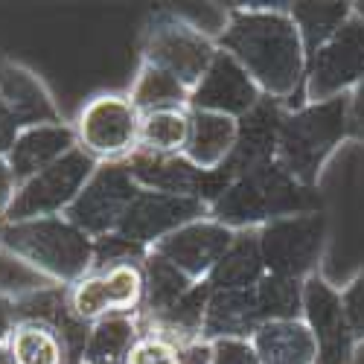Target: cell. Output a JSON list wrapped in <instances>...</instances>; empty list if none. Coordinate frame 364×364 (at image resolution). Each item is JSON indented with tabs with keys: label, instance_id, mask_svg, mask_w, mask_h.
Instances as JSON below:
<instances>
[{
	"label": "cell",
	"instance_id": "obj_15",
	"mask_svg": "<svg viewBox=\"0 0 364 364\" xmlns=\"http://www.w3.org/2000/svg\"><path fill=\"white\" fill-rule=\"evenodd\" d=\"M233 236H236V230L204 216V219H196L184 228H178L175 233L161 239L151 251L169 259L181 274L190 277L193 283H207V277L213 274V268L230 248Z\"/></svg>",
	"mask_w": 364,
	"mask_h": 364
},
{
	"label": "cell",
	"instance_id": "obj_3",
	"mask_svg": "<svg viewBox=\"0 0 364 364\" xmlns=\"http://www.w3.org/2000/svg\"><path fill=\"white\" fill-rule=\"evenodd\" d=\"M323 210L321 190H309L289 178L277 164L245 172L207 207V216L230 230H259L277 219Z\"/></svg>",
	"mask_w": 364,
	"mask_h": 364
},
{
	"label": "cell",
	"instance_id": "obj_1",
	"mask_svg": "<svg viewBox=\"0 0 364 364\" xmlns=\"http://www.w3.org/2000/svg\"><path fill=\"white\" fill-rule=\"evenodd\" d=\"M216 44L242 65L262 97L286 108L303 105L306 47L289 4H239L225 9Z\"/></svg>",
	"mask_w": 364,
	"mask_h": 364
},
{
	"label": "cell",
	"instance_id": "obj_38",
	"mask_svg": "<svg viewBox=\"0 0 364 364\" xmlns=\"http://www.w3.org/2000/svg\"><path fill=\"white\" fill-rule=\"evenodd\" d=\"M18 323V312H15V297L0 294V347H4L12 336V329Z\"/></svg>",
	"mask_w": 364,
	"mask_h": 364
},
{
	"label": "cell",
	"instance_id": "obj_30",
	"mask_svg": "<svg viewBox=\"0 0 364 364\" xmlns=\"http://www.w3.org/2000/svg\"><path fill=\"white\" fill-rule=\"evenodd\" d=\"M102 277L108 283L111 297V315H140L146 300V277H143V259H126L102 265Z\"/></svg>",
	"mask_w": 364,
	"mask_h": 364
},
{
	"label": "cell",
	"instance_id": "obj_11",
	"mask_svg": "<svg viewBox=\"0 0 364 364\" xmlns=\"http://www.w3.org/2000/svg\"><path fill=\"white\" fill-rule=\"evenodd\" d=\"M140 187L126 164H100L65 216L90 239H102L117 233Z\"/></svg>",
	"mask_w": 364,
	"mask_h": 364
},
{
	"label": "cell",
	"instance_id": "obj_29",
	"mask_svg": "<svg viewBox=\"0 0 364 364\" xmlns=\"http://www.w3.org/2000/svg\"><path fill=\"white\" fill-rule=\"evenodd\" d=\"M289 12L300 29L303 47H306V62H309L353 15V4H289Z\"/></svg>",
	"mask_w": 364,
	"mask_h": 364
},
{
	"label": "cell",
	"instance_id": "obj_41",
	"mask_svg": "<svg viewBox=\"0 0 364 364\" xmlns=\"http://www.w3.org/2000/svg\"><path fill=\"white\" fill-rule=\"evenodd\" d=\"M6 364H9V361H6Z\"/></svg>",
	"mask_w": 364,
	"mask_h": 364
},
{
	"label": "cell",
	"instance_id": "obj_35",
	"mask_svg": "<svg viewBox=\"0 0 364 364\" xmlns=\"http://www.w3.org/2000/svg\"><path fill=\"white\" fill-rule=\"evenodd\" d=\"M207 364H259L251 338H222L210 341V361Z\"/></svg>",
	"mask_w": 364,
	"mask_h": 364
},
{
	"label": "cell",
	"instance_id": "obj_22",
	"mask_svg": "<svg viewBox=\"0 0 364 364\" xmlns=\"http://www.w3.org/2000/svg\"><path fill=\"white\" fill-rule=\"evenodd\" d=\"M4 350L9 364H76L62 332L36 318H21Z\"/></svg>",
	"mask_w": 364,
	"mask_h": 364
},
{
	"label": "cell",
	"instance_id": "obj_26",
	"mask_svg": "<svg viewBox=\"0 0 364 364\" xmlns=\"http://www.w3.org/2000/svg\"><path fill=\"white\" fill-rule=\"evenodd\" d=\"M193 126L190 105L140 114V149L158 155H184Z\"/></svg>",
	"mask_w": 364,
	"mask_h": 364
},
{
	"label": "cell",
	"instance_id": "obj_6",
	"mask_svg": "<svg viewBox=\"0 0 364 364\" xmlns=\"http://www.w3.org/2000/svg\"><path fill=\"white\" fill-rule=\"evenodd\" d=\"M76 143L97 164H126L140 149V111L126 90H100L73 117Z\"/></svg>",
	"mask_w": 364,
	"mask_h": 364
},
{
	"label": "cell",
	"instance_id": "obj_34",
	"mask_svg": "<svg viewBox=\"0 0 364 364\" xmlns=\"http://www.w3.org/2000/svg\"><path fill=\"white\" fill-rule=\"evenodd\" d=\"M338 289H341V303H344V312L353 329V338L358 347H364V268H358Z\"/></svg>",
	"mask_w": 364,
	"mask_h": 364
},
{
	"label": "cell",
	"instance_id": "obj_5",
	"mask_svg": "<svg viewBox=\"0 0 364 364\" xmlns=\"http://www.w3.org/2000/svg\"><path fill=\"white\" fill-rule=\"evenodd\" d=\"M219 55L216 38L184 12L161 9L149 18L140 41V62L172 73L190 94Z\"/></svg>",
	"mask_w": 364,
	"mask_h": 364
},
{
	"label": "cell",
	"instance_id": "obj_8",
	"mask_svg": "<svg viewBox=\"0 0 364 364\" xmlns=\"http://www.w3.org/2000/svg\"><path fill=\"white\" fill-rule=\"evenodd\" d=\"M68 123L50 85L23 62L0 55V151H9L18 134L36 126Z\"/></svg>",
	"mask_w": 364,
	"mask_h": 364
},
{
	"label": "cell",
	"instance_id": "obj_37",
	"mask_svg": "<svg viewBox=\"0 0 364 364\" xmlns=\"http://www.w3.org/2000/svg\"><path fill=\"white\" fill-rule=\"evenodd\" d=\"M15 193H18V178H15L12 166H9L6 151H0V219L6 216V210H9L12 198H15Z\"/></svg>",
	"mask_w": 364,
	"mask_h": 364
},
{
	"label": "cell",
	"instance_id": "obj_33",
	"mask_svg": "<svg viewBox=\"0 0 364 364\" xmlns=\"http://www.w3.org/2000/svg\"><path fill=\"white\" fill-rule=\"evenodd\" d=\"M44 286H53L50 280H44L38 271H33L26 262H21L15 254H9L4 245H0V294L9 297H23L29 291H38Z\"/></svg>",
	"mask_w": 364,
	"mask_h": 364
},
{
	"label": "cell",
	"instance_id": "obj_23",
	"mask_svg": "<svg viewBox=\"0 0 364 364\" xmlns=\"http://www.w3.org/2000/svg\"><path fill=\"white\" fill-rule=\"evenodd\" d=\"M268 274L262 251H259V230H236L230 248L207 277V286L213 291H230V289H254Z\"/></svg>",
	"mask_w": 364,
	"mask_h": 364
},
{
	"label": "cell",
	"instance_id": "obj_36",
	"mask_svg": "<svg viewBox=\"0 0 364 364\" xmlns=\"http://www.w3.org/2000/svg\"><path fill=\"white\" fill-rule=\"evenodd\" d=\"M347 123H350V140L364 143V82L347 94Z\"/></svg>",
	"mask_w": 364,
	"mask_h": 364
},
{
	"label": "cell",
	"instance_id": "obj_31",
	"mask_svg": "<svg viewBox=\"0 0 364 364\" xmlns=\"http://www.w3.org/2000/svg\"><path fill=\"white\" fill-rule=\"evenodd\" d=\"M254 291H257V306H259L262 323H268V321H286V318H300V309H303V283L265 274L257 283Z\"/></svg>",
	"mask_w": 364,
	"mask_h": 364
},
{
	"label": "cell",
	"instance_id": "obj_21",
	"mask_svg": "<svg viewBox=\"0 0 364 364\" xmlns=\"http://www.w3.org/2000/svg\"><path fill=\"white\" fill-rule=\"evenodd\" d=\"M236 140H239V119L213 111H193V126L184 155L198 169L216 172L230 161Z\"/></svg>",
	"mask_w": 364,
	"mask_h": 364
},
{
	"label": "cell",
	"instance_id": "obj_40",
	"mask_svg": "<svg viewBox=\"0 0 364 364\" xmlns=\"http://www.w3.org/2000/svg\"><path fill=\"white\" fill-rule=\"evenodd\" d=\"M0 233H4V219H0Z\"/></svg>",
	"mask_w": 364,
	"mask_h": 364
},
{
	"label": "cell",
	"instance_id": "obj_10",
	"mask_svg": "<svg viewBox=\"0 0 364 364\" xmlns=\"http://www.w3.org/2000/svg\"><path fill=\"white\" fill-rule=\"evenodd\" d=\"M100 164L87 158L82 149H73L58 164L47 166L44 172L26 178L18 184V193L6 210L4 222H29V219H50V216H65L70 204L85 190L87 178L94 175Z\"/></svg>",
	"mask_w": 364,
	"mask_h": 364
},
{
	"label": "cell",
	"instance_id": "obj_18",
	"mask_svg": "<svg viewBox=\"0 0 364 364\" xmlns=\"http://www.w3.org/2000/svg\"><path fill=\"white\" fill-rule=\"evenodd\" d=\"M73 149H79L73 126L55 123V126H36V129H26L23 134H18V140L6 151V158H9V166L18 178V184H23L26 178H33V175L44 172L47 166L58 164L65 155H70Z\"/></svg>",
	"mask_w": 364,
	"mask_h": 364
},
{
	"label": "cell",
	"instance_id": "obj_25",
	"mask_svg": "<svg viewBox=\"0 0 364 364\" xmlns=\"http://www.w3.org/2000/svg\"><path fill=\"white\" fill-rule=\"evenodd\" d=\"M143 277H146V300H143V312H140L143 318L166 315L196 286L190 277L181 274L169 259H164L155 251H149L143 257Z\"/></svg>",
	"mask_w": 364,
	"mask_h": 364
},
{
	"label": "cell",
	"instance_id": "obj_2",
	"mask_svg": "<svg viewBox=\"0 0 364 364\" xmlns=\"http://www.w3.org/2000/svg\"><path fill=\"white\" fill-rule=\"evenodd\" d=\"M350 140L347 97L329 102H303L283 111L277 166L297 184L321 190V178L332 158Z\"/></svg>",
	"mask_w": 364,
	"mask_h": 364
},
{
	"label": "cell",
	"instance_id": "obj_32",
	"mask_svg": "<svg viewBox=\"0 0 364 364\" xmlns=\"http://www.w3.org/2000/svg\"><path fill=\"white\" fill-rule=\"evenodd\" d=\"M68 303H70V312L87 326L108 318L111 315V297H108V283L102 277V271L90 268L82 280L68 286Z\"/></svg>",
	"mask_w": 364,
	"mask_h": 364
},
{
	"label": "cell",
	"instance_id": "obj_7",
	"mask_svg": "<svg viewBox=\"0 0 364 364\" xmlns=\"http://www.w3.org/2000/svg\"><path fill=\"white\" fill-rule=\"evenodd\" d=\"M329 248L326 210H309L259 228V251L265 271L274 277L306 283L321 274Z\"/></svg>",
	"mask_w": 364,
	"mask_h": 364
},
{
	"label": "cell",
	"instance_id": "obj_16",
	"mask_svg": "<svg viewBox=\"0 0 364 364\" xmlns=\"http://www.w3.org/2000/svg\"><path fill=\"white\" fill-rule=\"evenodd\" d=\"M259 102H262V90L257 87V82L242 70L236 58H230L222 50L190 94L193 111H213L233 119H242Z\"/></svg>",
	"mask_w": 364,
	"mask_h": 364
},
{
	"label": "cell",
	"instance_id": "obj_14",
	"mask_svg": "<svg viewBox=\"0 0 364 364\" xmlns=\"http://www.w3.org/2000/svg\"><path fill=\"white\" fill-rule=\"evenodd\" d=\"M204 216H207V204L198 198L140 190L129 207L123 225L117 228V236H123V239L134 242V245L151 251L161 239H166L178 228H184L196 219H204Z\"/></svg>",
	"mask_w": 364,
	"mask_h": 364
},
{
	"label": "cell",
	"instance_id": "obj_24",
	"mask_svg": "<svg viewBox=\"0 0 364 364\" xmlns=\"http://www.w3.org/2000/svg\"><path fill=\"white\" fill-rule=\"evenodd\" d=\"M137 336H140L137 315H108L97 323H90L82 364H126Z\"/></svg>",
	"mask_w": 364,
	"mask_h": 364
},
{
	"label": "cell",
	"instance_id": "obj_20",
	"mask_svg": "<svg viewBox=\"0 0 364 364\" xmlns=\"http://www.w3.org/2000/svg\"><path fill=\"white\" fill-rule=\"evenodd\" d=\"M254 289H230V291L210 294L204 326H201V338L207 344L222 341V338H251L257 326H262Z\"/></svg>",
	"mask_w": 364,
	"mask_h": 364
},
{
	"label": "cell",
	"instance_id": "obj_27",
	"mask_svg": "<svg viewBox=\"0 0 364 364\" xmlns=\"http://www.w3.org/2000/svg\"><path fill=\"white\" fill-rule=\"evenodd\" d=\"M207 341H178L161 329L140 326V336L126 358V364H207Z\"/></svg>",
	"mask_w": 364,
	"mask_h": 364
},
{
	"label": "cell",
	"instance_id": "obj_9",
	"mask_svg": "<svg viewBox=\"0 0 364 364\" xmlns=\"http://www.w3.org/2000/svg\"><path fill=\"white\" fill-rule=\"evenodd\" d=\"M364 82V18L355 12L341 23L309 62L303 82V102H329L347 97Z\"/></svg>",
	"mask_w": 364,
	"mask_h": 364
},
{
	"label": "cell",
	"instance_id": "obj_13",
	"mask_svg": "<svg viewBox=\"0 0 364 364\" xmlns=\"http://www.w3.org/2000/svg\"><path fill=\"white\" fill-rule=\"evenodd\" d=\"M300 318L306 321L318 341L321 361L318 364H353L358 355V344L341 303V289L326 280V274L309 277L303 283V309Z\"/></svg>",
	"mask_w": 364,
	"mask_h": 364
},
{
	"label": "cell",
	"instance_id": "obj_28",
	"mask_svg": "<svg viewBox=\"0 0 364 364\" xmlns=\"http://www.w3.org/2000/svg\"><path fill=\"white\" fill-rule=\"evenodd\" d=\"M126 94H129V100L134 102V108L140 114L190 105V90L181 85L172 73L149 65V62H140V68H137V73L132 79V87L126 90Z\"/></svg>",
	"mask_w": 364,
	"mask_h": 364
},
{
	"label": "cell",
	"instance_id": "obj_17",
	"mask_svg": "<svg viewBox=\"0 0 364 364\" xmlns=\"http://www.w3.org/2000/svg\"><path fill=\"white\" fill-rule=\"evenodd\" d=\"M283 111L286 105L277 100L262 97V102L248 111L239 119V140L230 161L225 164L233 178L271 166L277 161V140H280V123H283Z\"/></svg>",
	"mask_w": 364,
	"mask_h": 364
},
{
	"label": "cell",
	"instance_id": "obj_19",
	"mask_svg": "<svg viewBox=\"0 0 364 364\" xmlns=\"http://www.w3.org/2000/svg\"><path fill=\"white\" fill-rule=\"evenodd\" d=\"M251 347L259 364H318V341L303 318L268 321L257 326L251 336Z\"/></svg>",
	"mask_w": 364,
	"mask_h": 364
},
{
	"label": "cell",
	"instance_id": "obj_4",
	"mask_svg": "<svg viewBox=\"0 0 364 364\" xmlns=\"http://www.w3.org/2000/svg\"><path fill=\"white\" fill-rule=\"evenodd\" d=\"M0 245L55 286H73L94 268V239L68 216L4 222Z\"/></svg>",
	"mask_w": 364,
	"mask_h": 364
},
{
	"label": "cell",
	"instance_id": "obj_39",
	"mask_svg": "<svg viewBox=\"0 0 364 364\" xmlns=\"http://www.w3.org/2000/svg\"><path fill=\"white\" fill-rule=\"evenodd\" d=\"M0 364H6V350L0 347Z\"/></svg>",
	"mask_w": 364,
	"mask_h": 364
},
{
	"label": "cell",
	"instance_id": "obj_12",
	"mask_svg": "<svg viewBox=\"0 0 364 364\" xmlns=\"http://www.w3.org/2000/svg\"><path fill=\"white\" fill-rule=\"evenodd\" d=\"M126 166L140 190L198 198L207 207L213 204L233 181V172L228 166H222L216 172H204L196 164H190L187 155H158V151H143V149L134 151L126 161Z\"/></svg>",
	"mask_w": 364,
	"mask_h": 364
}]
</instances>
